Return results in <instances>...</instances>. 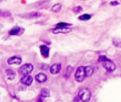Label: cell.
Instances as JSON below:
<instances>
[{"instance_id": "obj_22", "label": "cell", "mask_w": 121, "mask_h": 102, "mask_svg": "<svg viewBox=\"0 0 121 102\" xmlns=\"http://www.w3.org/2000/svg\"><path fill=\"white\" fill-rule=\"evenodd\" d=\"M83 1H84V0H83Z\"/></svg>"}, {"instance_id": "obj_13", "label": "cell", "mask_w": 121, "mask_h": 102, "mask_svg": "<svg viewBox=\"0 0 121 102\" xmlns=\"http://www.w3.org/2000/svg\"><path fill=\"white\" fill-rule=\"evenodd\" d=\"M6 77L9 80H13L14 77H15V72L12 70H6Z\"/></svg>"}, {"instance_id": "obj_21", "label": "cell", "mask_w": 121, "mask_h": 102, "mask_svg": "<svg viewBox=\"0 0 121 102\" xmlns=\"http://www.w3.org/2000/svg\"><path fill=\"white\" fill-rule=\"evenodd\" d=\"M111 5H113V6H115V5H118V2H117V1L111 2Z\"/></svg>"}, {"instance_id": "obj_3", "label": "cell", "mask_w": 121, "mask_h": 102, "mask_svg": "<svg viewBox=\"0 0 121 102\" xmlns=\"http://www.w3.org/2000/svg\"><path fill=\"white\" fill-rule=\"evenodd\" d=\"M86 77L85 67H79L75 73V79L77 82H82L84 81V78Z\"/></svg>"}, {"instance_id": "obj_1", "label": "cell", "mask_w": 121, "mask_h": 102, "mask_svg": "<svg viewBox=\"0 0 121 102\" xmlns=\"http://www.w3.org/2000/svg\"><path fill=\"white\" fill-rule=\"evenodd\" d=\"M99 61L102 63L104 67L108 72H113L116 68L115 63L108 59L106 56H100Z\"/></svg>"}, {"instance_id": "obj_15", "label": "cell", "mask_w": 121, "mask_h": 102, "mask_svg": "<svg viewBox=\"0 0 121 102\" xmlns=\"http://www.w3.org/2000/svg\"><path fill=\"white\" fill-rule=\"evenodd\" d=\"M20 31H21V28L20 27H14V28H13L9 31V34L11 35H16L19 33Z\"/></svg>"}, {"instance_id": "obj_18", "label": "cell", "mask_w": 121, "mask_h": 102, "mask_svg": "<svg viewBox=\"0 0 121 102\" xmlns=\"http://www.w3.org/2000/svg\"><path fill=\"white\" fill-rule=\"evenodd\" d=\"M72 71V67L71 66H68L67 67V71H66V75H65L66 78H68L70 76V73Z\"/></svg>"}, {"instance_id": "obj_19", "label": "cell", "mask_w": 121, "mask_h": 102, "mask_svg": "<svg viewBox=\"0 0 121 102\" xmlns=\"http://www.w3.org/2000/svg\"><path fill=\"white\" fill-rule=\"evenodd\" d=\"M70 26V24L64 22H60L58 24H57V26Z\"/></svg>"}, {"instance_id": "obj_11", "label": "cell", "mask_w": 121, "mask_h": 102, "mask_svg": "<svg viewBox=\"0 0 121 102\" xmlns=\"http://www.w3.org/2000/svg\"><path fill=\"white\" fill-rule=\"evenodd\" d=\"M49 51H50V49L46 45H41L40 46V53H41V55L44 58H48V57Z\"/></svg>"}, {"instance_id": "obj_4", "label": "cell", "mask_w": 121, "mask_h": 102, "mask_svg": "<svg viewBox=\"0 0 121 102\" xmlns=\"http://www.w3.org/2000/svg\"><path fill=\"white\" fill-rule=\"evenodd\" d=\"M33 66L31 64L28 63V64H25L23 66H21L18 70V72L20 75L23 76V75H29L33 71Z\"/></svg>"}, {"instance_id": "obj_9", "label": "cell", "mask_w": 121, "mask_h": 102, "mask_svg": "<svg viewBox=\"0 0 121 102\" xmlns=\"http://www.w3.org/2000/svg\"><path fill=\"white\" fill-rule=\"evenodd\" d=\"M61 69V65L60 64H54L51 66L50 69V72L52 75H56L57 74Z\"/></svg>"}, {"instance_id": "obj_14", "label": "cell", "mask_w": 121, "mask_h": 102, "mask_svg": "<svg viewBox=\"0 0 121 102\" xmlns=\"http://www.w3.org/2000/svg\"><path fill=\"white\" fill-rule=\"evenodd\" d=\"M94 67H91V66H87L85 67V72H86V77H90L93 75L94 73Z\"/></svg>"}, {"instance_id": "obj_16", "label": "cell", "mask_w": 121, "mask_h": 102, "mask_svg": "<svg viewBox=\"0 0 121 102\" xmlns=\"http://www.w3.org/2000/svg\"><path fill=\"white\" fill-rule=\"evenodd\" d=\"M61 8H62V4H56L54 6H52L51 9L54 12H58V11H60Z\"/></svg>"}, {"instance_id": "obj_8", "label": "cell", "mask_w": 121, "mask_h": 102, "mask_svg": "<svg viewBox=\"0 0 121 102\" xmlns=\"http://www.w3.org/2000/svg\"><path fill=\"white\" fill-rule=\"evenodd\" d=\"M21 58L18 56H13L8 59L7 62L9 65H20L21 63Z\"/></svg>"}, {"instance_id": "obj_17", "label": "cell", "mask_w": 121, "mask_h": 102, "mask_svg": "<svg viewBox=\"0 0 121 102\" xmlns=\"http://www.w3.org/2000/svg\"><path fill=\"white\" fill-rule=\"evenodd\" d=\"M91 15L89 14H84V15H82L79 17V20H82V21H86V20H89L91 18Z\"/></svg>"}, {"instance_id": "obj_5", "label": "cell", "mask_w": 121, "mask_h": 102, "mask_svg": "<svg viewBox=\"0 0 121 102\" xmlns=\"http://www.w3.org/2000/svg\"><path fill=\"white\" fill-rule=\"evenodd\" d=\"M72 31V28L67 26H57V28L52 30V32L54 34H59V33H68Z\"/></svg>"}, {"instance_id": "obj_6", "label": "cell", "mask_w": 121, "mask_h": 102, "mask_svg": "<svg viewBox=\"0 0 121 102\" xmlns=\"http://www.w3.org/2000/svg\"><path fill=\"white\" fill-rule=\"evenodd\" d=\"M33 80V78L30 75H27L23 76V77L21 79V82L26 86H30L32 84Z\"/></svg>"}, {"instance_id": "obj_12", "label": "cell", "mask_w": 121, "mask_h": 102, "mask_svg": "<svg viewBox=\"0 0 121 102\" xmlns=\"http://www.w3.org/2000/svg\"><path fill=\"white\" fill-rule=\"evenodd\" d=\"M50 97V91L47 88H43L40 92V97L47 98Z\"/></svg>"}, {"instance_id": "obj_2", "label": "cell", "mask_w": 121, "mask_h": 102, "mask_svg": "<svg viewBox=\"0 0 121 102\" xmlns=\"http://www.w3.org/2000/svg\"><path fill=\"white\" fill-rule=\"evenodd\" d=\"M91 92L88 89H82L79 92L78 94V97L79 100H82V102H89L91 99Z\"/></svg>"}, {"instance_id": "obj_7", "label": "cell", "mask_w": 121, "mask_h": 102, "mask_svg": "<svg viewBox=\"0 0 121 102\" xmlns=\"http://www.w3.org/2000/svg\"><path fill=\"white\" fill-rule=\"evenodd\" d=\"M18 16H21V18H35L40 17L41 14L38 12H31V13H26L23 14H19Z\"/></svg>"}, {"instance_id": "obj_10", "label": "cell", "mask_w": 121, "mask_h": 102, "mask_svg": "<svg viewBox=\"0 0 121 102\" xmlns=\"http://www.w3.org/2000/svg\"><path fill=\"white\" fill-rule=\"evenodd\" d=\"M35 78L36 81L40 83H43L47 80V76H46V75H45L43 73H39V74L36 75Z\"/></svg>"}, {"instance_id": "obj_20", "label": "cell", "mask_w": 121, "mask_h": 102, "mask_svg": "<svg viewBox=\"0 0 121 102\" xmlns=\"http://www.w3.org/2000/svg\"><path fill=\"white\" fill-rule=\"evenodd\" d=\"M113 44L116 46V47H118V48H121V41H113Z\"/></svg>"}]
</instances>
